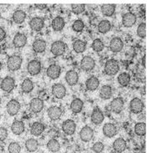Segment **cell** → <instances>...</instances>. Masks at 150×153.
<instances>
[{
	"mask_svg": "<svg viewBox=\"0 0 150 153\" xmlns=\"http://www.w3.org/2000/svg\"><path fill=\"white\" fill-rule=\"evenodd\" d=\"M120 70L119 64L115 59H108L104 65V72L109 76H113L118 73Z\"/></svg>",
	"mask_w": 150,
	"mask_h": 153,
	"instance_id": "1",
	"label": "cell"
},
{
	"mask_svg": "<svg viewBox=\"0 0 150 153\" xmlns=\"http://www.w3.org/2000/svg\"><path fill=\"white\" fill-rule=\"evenodd\" d=\"M23 63V59L19 55H11L9 56L7 61V68L9 71H18L21 68Z\"/></svg>",
	"mask_w": 150,
	"mask_h": 153,
	"instance_id": "2",
	"label": "cell"
},
{
	"mask_svg": "<svg viewBox=\"0 0 150 153\" xmlns=\"http://www.w3.org/2000/svg\"><path fill=\"white\" fill-rule=\"evenodd\" d=\"M67 50V45L64 42L58 41L54 42L51 45V53L54 54V56H61L65 53Z\"/></svg>",
	"mask_w": 150,
	"mask_h": 153,
	"instance_id": "3",
	"label": "cell"
},
{
	"mask_svg": "<svg viewBox=\"0 0 150 153\" xmlns=\"http://www.w3.org/2000/svg\"><path fill=\"white\" fill-rule=\"evenodd\" d=\"M144 108V104L142 101L141 99L134 97L133 99L131 100L130 103H129V109L130 111L133 112V114H139L143 111Z\"/></svg>",
	"mask_w": 150,
	"mask_h": 153,
	"instance_id": "4",
	"label": "cell"
},
{
	"mask_svg": "<svg viewBox=\"0 0 150 153\" xmlns=\"http://www.w3.org/2000/svg\"><path fill=\"white\" fill-rule=\"evenodd\" d=\"M15 87V80L11 76H6L5 78L3 79L0 84V88L2 91L7 93H10Z\"/></svg>",
	"mask_w": 150,
	"mask_h": 153,
	"instance_id": "5",
	"label": "cell"
},
{
	"mask_svg": "<svg viewBox=\"0 0 150 153\" xmlns=\"http://www.w3.org/2000/svg\"><path fill=\"white\" fill-rule=\"evenodd\" d=\"M27 70L29 72V75H31L32 76H35L38 75L42 70V65L40 61H38L37 59H33V60H30L28 64V66H27Z\"/></svg>",
	"mask_w": 150,
	"mask_h": 153,
	"instance_id": "6",
	"label": "cell"
},
{
	"mask_svg": "<svg viewBox=\"0 0 150 153\" xmlns=\"http://www.w3.org/2000/svg\"><path fill=\"white\" fill-rule=\"evenodd\" d=\"M79 138L83 142H89L93 138V130L88 126H83V128L80 130Z\"/></svg>",
	"mask_w": 150,
	"mask_h": 153,
	"instance_id": "7",
	"label": "cell"
},
{
	"mask_svg": "<svg viewBox=\"0 0 150 153\" xmlns=\"http://www.w3.org/2000/svg\"><path fill=\"white\" fill-rule=\"evenodd\" d=\"M66 88L61 83L54 84L52 86V94L57 99H62L66 95Z\"/></svg>",
	"mask_w": 150,
	"mask_h": 153,
	"instance_id": "8",
	"label": "cell"
},
{
	"mask_svg": "<svg viewBox=\"0 0 150 153\" xmlns=\"http://www.w3.org/2000/svg\"><path fill=\"white\" fill-rule=\"evenodd\" d=\"M80 67L84 71H91L95 67V60L94 59L92 58L91 56H84L81 62H80Z\"/></svg>",
	"mask_w": 150,
	"mask_h": 153,
	"instance_id": "9",
	"label": "cell"
},
{
	"mask_svg": "<svg viewBox=\"0 0 150 153\" xmlns=\"http://www.w3.org/2000/svg\"><path fill=\"white\" fill-rule=\"evenodd\" d=\"M20 103L17 100H10L6 105V109H7V112L8 115L11 116H16L20 111Z\"/></svg>",
	"mask_w": 150,
	"mask_h": 153,
	"instance_id": "10",
	"label": "cell"
},
{
	"mask_svg": "<svg viewBox=\"0 0 150 153\" xmlns=\"http://www.w3.org/2000/svg\"><path fill=\"white\" fill-rule=\"evenodd\" d=\"M136 21H137V17L132 12L126 13L122 18V23L125 28H131L135 25Z\"/></svg>",
	"mask_w": 150,
	"mask_h": 153,
	"instance_id": "11",
	"label": "cell"
},
{
	"mask_svg": "<svg viewBox=\"0 0 150 153\" xmlns=\"http://www.w3.org/2000/svg\"><path fill=\"white\" fill-rule=\"evenodd\" d=\"M110 110L115 114H119L124 106V101L122 97H117L114 98L110 103Z\"/></svg>",
	"mask_w": 150,
	"mask_h": 153,
	"instance_id": "12",
	"label": "cell"
},
{
	"mask_svg": "<svg viewBox=\"0 0 150 153\" xmlns=\"http://www.w3.org/2000/svg\"><path fill=\"white\" fill-rule=\"evenodd\" d=\"M43 106H44L43 101L40 98H33V99L31 100V101L29 103L30 111L33 113H35V114L41 112L43 109Z\"/></svg>",
	"mask_w": 150,
	"mask_h": 153,
	"instance_id": "13",
	"label": "cell"
},
{
	"mask_svg": "<svg viewBox=\"0 0 150 153\" xmlns=\"http://www.w3.org/2000/svg\"><path fill=\"white\" fill-rule=\"evenodd\" d=\"M124 42L119 37L112 38L109 43V50L113 53H118L124 49Z\"/></svg>",
	"mask_w": 150,
	"mask_h": 153,
	"instance_id": "14",
	"label": "cell"
},
{
	"mask_svg": "<svg viewBox=\"0 0 150 153\" xmlns=\"http://www.w3.org/2000/svg\"><path fill=\"white\" fill-rule=\"evenodd\" d=\"M62 130L63 132L68 136H72L74 135L76 131V124L73 120H64L62 124Z\"/></svg>",
	"mask_w": 150,
	"mask_h": 153,
	"instance_id": "15",
	"label": "cell"
},
{
	"mask_svg": "<svg viewBox=\"0 0 150 153\" xmlns=\"http://www.w3.org/2000/svg\"><path fill=\"white\" fill-rule=\"evenodd\" d=\"M29 27L33 31H40L44 27V20L40 17H34L29 22Z\"/></svg>",
	"mask_w": 150,
	"mask_h": 153,
	"instance_id": "16",
	"label": "cell"
},
{
	"mask_svg": "<svg viewBox=\"0 0 150 153\" xmlns=\"http://www.w3.org/2000/svg\"><path fill=\"white\" fill-rule=\"evenodd\" d=\"M104 120V115L99 107H95L93 110L91 115L92 123L94 125H100Z\"/></svg>",
	"mask_w": 150,
	"mask_h": 153,
	"instance_id": "17",
	"label": "cell"
},
{
	"mask_svg": "<svg viewBox=\"0 0 150 153\" xmlns=\"http://www.w3.org/2000/svg\"><path fill=\"white\" fill-rule=\"evenodd\" d=\"M47 76L52 79H58L61 75V68L58 65H51L49 66L46 71Z\"/></svg>",
	"mask_w": 150,
	"mask_h": 153,
	"instance_id": "18",
	"label": "cell"
},
{
	"mask_svg": "<svg viewBox=\"0 0 150 153\" xmlns=\"http://www.w3.org/2000/svg\"><path fill=\"white\" fill-rule=\"evenodd\" d=\"M27 44V36L25 35L24 33H17L14 37H13V39H12V45L15 48H23Z\"/></svg>",
	"mask_w": 150,
	"mask_h": 153,
	"instance_id": "19",
	"label": "cell"
},
{
	"mask_svg": "<svg viewBox=\"0 0 150 153\" xmlns=\"http://www.w3.org/2000/svg\"><path fill=\"white\" fill-rule=\"evenodd\" d=\"M103 133L106 137L112 138L116 136L118 133V130H117L115 125H113L112 123H106L103 126Z\"/></svg>",
	"mask_w": 150,
	"mask_h": 153,
	"instance_id": "20",
	"label": "cell"
},
{
	"mask_svg": "<svg viewBox=\"0 0 150 153\" xmlns=\"http://www.w3.org/2000/svg\"><path fill=\"white\" fill-rule=\"evenodd\" d=\"M48 116L49 117V119L51 120H58L61 116H62V109L58 106H56V105H53V106H50L49 109H48Z\"/></svg>",
	"mask_w": 150,
	"mask_h": 153,
	"instance_id": "21",
	"label": "cell"
},
{
	"mask_svg": "<svg viewBox=\"0 0 150 153\" xmlns=\"http://www.w3.org/2000/svg\"><path fill=\"white\" fill-rule=\"evenodd\" d=\"M79 76L78 72H76L75 71H68L65 75V80L68 83V85L70 86H74L75 85H77V83L79 82Z\"/></svg>",
	"mask_w": 150,
	"mask_h": 153,
	"instance_id": "22",
	"label": "cell"
},
{
	"mask_svg": "<svg viewBox=\"0 0 150 153\" xmlns=\"http://www.w3.org/2000/svg\"><path fill=\"white\" fill-rule=\"evenodd\" d=\"M51 26H52V29L56 32L62 31L63 28L65 27V20L61 16L55 17L54 19L52 20Z\"/></svg>",
	"mask_w": 150,
	"mask_h": 153,
	"instance_id": "23",
	"label": "cell"
},
{
	"mask_svg": "<svg viewBox=\"0 0 150 153\" xmlns=\"http://www.w3.org/2000/svg\"><path fill=\"white\" fill-rule=\"evenodd\" d=\"M112 148L118 153H122L127 148V142L124 138L119 137L116 139L112 143Z\"/></svg>",
	"mask_w": 150,
	"mask_h": 153,
	"instance_id": "24",
	"label": "cell"
},
{
	"mask_svg": "<svg viewBox=\"0 0 150 153\" xmlns=\"http://www.w3.org/2000/svg\"><path fill=\"white\" fill-rule=\"evenodd\" d=\"M99 84L100 82L99 78H97L96 76H91L86 80L85 86L88 91H94L99 88Z\"/></svg>",
	"mask_w": 150,
	"mask_h": 153,
	"instance_id": "25",
	"label": "cell"
},
{
	"mask_svg": "<svg viewBox=\"0 0 150 153\" xmlns=\"http://www.w3.org/2000/svg\"><path fill=\"white\" fill-rule=\"evenodd\" d=\"M45 130V126L41 122H34L30 127V132L34 137H38Z\"/></svg>",
	"mask_w": 150,
	"mask_h": 153,
	"instance_id": "26",
	"label": "cell"
},
{
	"mask_svg": "<svg viewBox=\"0 0 150 153\" xmlns=\"http://www.w3.org/2000/svg\"><path fill=\"white\" fill-rule=\"evenodd\" d=\"M25 126L22 120H14L11 126V131L14 135H21L24 131Z\"/></svg>",
	"mask_w": 150,
	"mask_h": 153,
	"instance_id": "27",
	"label": "cell"
},
{
	"mask_svg": "<svg viewBox=\"0 0 150 153\" xmlns=\"http://www.w3.org/2000/svg\"><path fill=\"white\" fill-rule=\"evenodd\" d=\"M83 108V101L79 98H75L72 100L70 104V110L74 114H78L82 111Z\"/></svg>",
	"mask_w": 150,
	"mask_h": 153,
	"instance_id": "28",
	"label": "cell"
},
{
	"mask_svg": "<svg viewBox=\"0 0 150 153\" xmlns=\"http://www.w3.org/2000/svg\"><path fill=\"white\" fill-rule=\"evenodd\" d=\"M12 20L14 23H16L17 25H21L23 24L27 18V14L24 11L21 10V9H18L15 12L12 13Z\"/></svg>",
	"mask_w": 150,
	"mask_h": 153,
	"instance_id": "29",
	"label": "cell"
},
{
	"mask_svg": "<svg viewBox=\"0 0 150 153\" xmlns=\"http://www.w3.org/2000/svg\"><path fill=\"white\" fill-rule=\"evenodd\" d=\"M116 9L115 4H103L101 6V12L104 16L111 17L113 15Z\"/></svg>",
	"mask_w": 150,
	"mask_h": 153,
	"instance_id": "30",
	"label": "cell"
},
{
	"mask_svg": "<svg viewBox=\"0 0 150 153\" xmlns=\"http://www.w3.org/2000/svg\"><path fill=\"white\" fill-rule=\"evenodd\" d=\"M112 87L108 85H105L104 86L101 87L99 91V96L101 99L108 100L112 97Z\"/></svg>",
	"mask_w": 150,
	"mask_h": 153,
	"instance_id": "31",
	"label": "cell"
},
{
	"mask_svg": "<svg viewBox=\"0 0 150 153\" xmlns=\"http://www.w3.org/2000/svg\"><path fill=\"white\" fill-rule=\"evenodd\" d=\"M46 47H47V44L43 39H36L35 41L33 43V50L34 52L36 53H43L46 50Z\"/></svg>",
	"mask_w": 150,
	"mask_h": 153,
	"instance_id": "32",
	"label": "cell"
},
{
	"mask_svg": "<svg viewBox=\"0 0 150 153\" xmlns=\"http://www.w3.org/2000/svg\"><path fill=\"white\" fill-rule=\"evenodd\" d=\"M73 49L78 54L83 53L87 49V43L81 39H77L73 44Z\"/></svg>",
	"mask_w": 150,
	"mask_h": 153,
	"instance_id": "33",
	"label": "cell"
},
{
	"mask_svg": "<svg viewBox=\"0 0 150 153\" xmlns=\"http://www.w3.org/2000/svg\"><path fill=\"white\" fill-rule=\"evenodd\" d=\"M25 148L29 152H34L38 148V141L34 138H29L25 142Z\"/></svg>",
	"mask_w": 150,
	"mask_h": 153,
	"instance_id": "34",
	"label": "cell"
},
{
	"mask_svg": "<svg viewBox=\"0 0 150 153\" xmlns=\"http://www.w3.org/2000/svg\"><path fill=\"white\" fill-rule=\"evenodd\" d=\"M112 28V25L108 20H104L100 21L98 25V30L99 32L101 33H108V31H110V29Z\"/></svg>",
	"mask_w": 150,
	"mask_h": 153,
	"instance_id": "35",
	"label": "cell"
},
{
	"mask_svg": "<svg viewBox=\"0 0 150 153\" xmlns=\"http://www.w3.org/2000/svg\"><path fill=\"white\" fill-rule=\"evenodd\" d=\"M47 148L51 152H58L60 150V143L56 139H51L47 143Z\"/></svg>",
	"mask_w": 150,
	"mask_h": 153,
	"instance_id": "36",
	"label": "cell"
},
{
	"mask_svg": "<svg viewBox=\"0 0 150 153\" xmlns=\"http://www.w3.org/2000/svg\"><path fill=\"white\" fill-rule=\"evenodd\" d=\"M21 89L24 93H30L33 90V82L30 79H25L22 82L21 85Z\"/></svg>",
	"mask_w": 150,
	"mask_h": 153,
	"instance_id": "37",
	"label": "cell"
},
{
	"mask_svg": "<svg viewBox=\"0 0 150 153\" xmlns=\"http://www.w3.org/2000/svg\"><path fill=\"white\" fill-rule=\"evenodd\" d=\"M130 80H131V77L130 75L128 74V73H122L120 75L118 76V82L120 85L121 86L125 87L128 86L130 83Z\"/></svg>",
	"mask_w": 150,
	"mask_h": 153,
	"instance_id": "38",
	"label": "cell"
},
{
	"mask_svg": "<svg viewBox=\"0 0 150 153\" xmlns=\"http://www.w3.org/2000/svg\"><path fill=\"white\" fill-rule=\"evenodd\" d=\"M135 134L138 137H144L146 134V125L144 122L137 123L134 126Z\"/></svg>",
	"mask_w": 150,
	"mask_h": 153,
	"instance_id": "39",
	"label": "cell"
},
{
	"mask_svg": "<svg viewBox=\"0 0 150 153\" xmlns=\"http://www.w3.org/2000/svg\"><path fill=\"white\" fill-rule=\"evenodd\" d=\"M92 49L95 52H101L104 49V44L100 39H96L92 43Z\"/></svg>",
	"mask_w": 150,
	"mask_h": 153,
	"instance_id": "40",
	"label": "cell"
},
{
	"mask_svg": "<svg viewBox=\"0 0 150 153\" xmlns=\"http://www.w3.org/2000/svg\"><path fill=\"white\" fill-rule=\"evenodd\" d=\"M85 27V25L83 23V20L81 19H77L74 22V24L72 25V29L74 31V32H77V33H80L82 32Z\"/></svg>",
	"mask_w": 150,
	"mask_h": 153,
	"instance_id": "41",
	"label": "cell"
},
{
	"mask_svg": "<svg viewBox=\"0 0 150 153\" xmlns=\"http://www.w3.org/2000/svg\"><path fill=\"white\" fill-rule=\"evenodd\" d=\"M71 10L74 14H80L85 10V4H72Z\"/></svg>",
	"mask_w": 150,
	"mask_h": 153,
	"instance_id": "42",
	"label": "cell"
},
{
	"mask_svg": "<svg viewBox=\"0 0 150 153\" xmlns=\"http://www.w3.org/2000/svg\"><path fill=\"white\" fill-rule=\"evenodd\" d=\"M9 153H20L21 146L18 142H11L8 147Z\"/></svg>",
	"mask_w": 150,
	"mask_h": 153,
	"instance_id": "43",
	"label": "cell"
},
{
	"mask_svg": "<svg viewBox=\"0 0 150 153\" xmlns=\"http://www.w3.org/2000/svg\"><path fill=\"white\" fill-rule=\"evenodd\" d=\"M146 25L145 23H141L140 25H138L137 29V34L138 36L141 39H144L146 34Z\"/></svg>",
	"mask_w": 150,
	"mask_h": 153,
	"instance_id": "44",
	"label": "cell"
},
{
	"mask_svg": "<svg viewBox=\"0 0 150 153\" xmlns=\"http://www.w3.org/2000/svg\"><path fill=\"white\" fill-rule=\"evenodd\" d=\"M104 149V143H102L101 141H98L95 142L93 146H92V150L94 153H101Z\"/></svg>",
	"mask_w": 150,
	"mask_h": 153,
	"instance_id": "45",
	"label": "cell"
},
{
	"mask_svg": "<svg viewBox=\"0 0 150 153\" xmlns=\"http://www.w3.org/2000/svg\"><path fill=\"white\" fill-rule=\"evenodd\" d=\"M8 137V131L4 127H0V141H4Z\"/></svg>",
	"mask_w": 150,
	"mask_h": 153,
	"instance_id": "46",
	"label": "cell"
},
{
	"mask_svg": "<svg viewBox=\"0 0 150 153\" xmlns=\"http://www.w3.org/2000/svg\"><path fill=\"white\" fill-rule=\"evenodd\" d=\"M5 38H6V31H5V29L4 28L0 27V42L4 40Z\"/></svg>",
	"mask_w": 150,
	"mask_h": 153,
	"instance_id": "47",
	"label": "cell"
},
{
	"mask_svg": "<svg viewBox=\"0 0 150 153\" xmlns=\"http://www.w3.org/2000/svg\"><path fill=\"white\" fill-rule=\"evenodd\" d=\"M35 7L38 9H40V10H43L47 8V5L46 4H35Z\"/></svg>",
	"mask_w": 150,
	"mask_h": 153,
	"instance_id": "48",
	"label": "cell"
},
{
	"mask_svg": "<svg viewBox=\"0 0 150 153\" xmlns=\"http://www.w3.org/2000/svg\"><path fill=\"white\" fill-rule=\"evenodd\" d=\"M144 59H145V57L143 56V66H145V61H144Z\"/></svg>",
	"mask_w": 150,
	"mask_h": 153,
	"instance_id": "49",
	"label": "cell"
},
{
	"mask_svg": "<svg viewBox=\"0 0 150 153\" xmlns=\"http://www.w3.org/2000/svg\"><path fill=\"white\" fill-rule=\"evenodd\" d=\"M2 67H3V65H2V63L0 62V71H1V70H2Z\"/></svg>",
	"mask_w": 150,
	"mask_h": 153,
	"instance_id": "50",
	"label": "cell"
},
{
	"mask_svg": "<svg viewBox=\"0 0 150 153\" xmlns=\"http://www.w3.org/2000/svg\"><path fill=\"white\" fill-rule=\"evenodd\" d=\"M1 102H2V99H1V96H0V104H1Z\"/></svg>",
	"mask_w": 150,
	"mask_h": 153,
	"instance_id": "51",
	"label": "cell"
},
{
	"mask_svg": "<svg viewBox=\"0 0 150 153\" xmlns=\"http://www.w3.org/2000/svg\"><path fill=\"white\" fill-rule=\"evenodd\" d=\"M0 19H1V13H0Z\"/></svg>",
	"mask_w": 150,
	"mask_h": 153,
	"instance_id": "52",
	"label": "cell"
},
{
	"mask_svg": "<svg viewBox=\"0 0 150 153\" xmlns=\"http://www.w3.org/2000/svg\"><path fill=\"white\" fill-rule=\"evenodd\" d=\"M0 120H1V116H0Z\"/></svg>",
	"mask_w": 150,
	"mask_h": 153,
	"instance_id": "53",
	"label": "cell"
}]
</instances>
